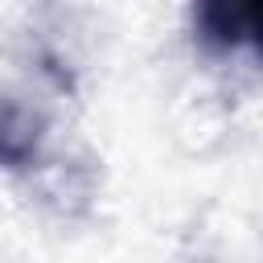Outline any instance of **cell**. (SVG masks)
Segmentation results:
<instances>
[{"mask_svg":"<svg viewBox=\"0 0 263 263\" xmlns=\"http://www.w3.org/2000/svg\"><path fill=\"white\" fill-rule=\"evenodd\" d=\"M197 33L210 49L234 53L259 41V0H197Z\"/></svg>","mask_w":263,"mask_h":263,"instance_id":"6da1fadb","label":"cell"},{"mask_svg":"<svg viewBox=\"0 0 263 263\" xmlns=\"http://www.w3.org/2000/svg\"><path fill=\"white\" fill-rule=\"evenodd\" d=\"M41 115L16 99H0V168H25L41 148Z\"/></svg>","mask_w":263,"mask_h":263,"instance_id":"7a4b0ae2","label":"cell"}]
</instances>
